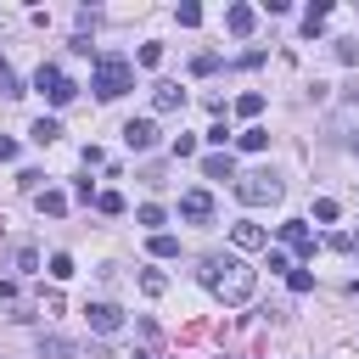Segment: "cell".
Masks as SVG:
<instances>
[{"label": "cell", "mask_w": 359, "mask_h": 359, "mask_svg": "<svg viewBox=\"0 0 359 359\" xmlns=\"http://www.w3.org/2000/svg\"><path fill=\"white\" fill-rule=\"evenodd\" d=\"M202 286L213 292V297H224V303H247L252 297V286H258V269H247L241 258H202Z\"/></svg>", "instance_id": "obj_1"}, {"label": "cell", "mask_w": 359, "mask_h": 359, "mask_svg": "<svg viewBox=\"0 0 359 359\" xmlns=\"http://www.w3.org/2000/svg\"><path fill=\"white\" fill-rule=\"evenodd\" d=\"M90 90H95L101 101H118L123 90H135V67H129V56H118V50L95 56V79H90Z\"/></svg>", "instance_id": "obj_2"}, {"label": "cell", "mask_w": 359, "mask_h": 359, "mask_svg": "<svg viewBox=\"0 0 359 359\" xmlns=\"http://www.w3.org/2000/svg\"><path fill=\"white\" fill-rule=\"evenodd\" d=\"M236 196H241L247 208H269V202H280V180H275L269 168H258V174H241V180H236Z\"/></svg>", "instance_id": "obj_3"}, {"label": "cell", "mask_w": 359, "mask_h": 359, "mask_svg": "<svg viewBox=\"0 0 359 359\" xmlns=\"http://www.w3.org/2000/svg\"><path fill=\"white\" fill-rule=\"evenodd\" d=\"M34 90H39V95H45L50 107H67V101L79 95V84H73V79H67L62 67H50V62H45V67L34 73Z\"/></svg>", "instance_id": "obj_4"}, {"label": "cell", "mask_w": 359, "mask_h": 359, "mask_svg": "<svg viewBox=\"0 0 359 359\" xmlns=\"http://www.w3.org/2000/svg\"><path fill=\"white\" fill-rule=\"evenodd\" d=\"M84 320H90V331H101V337H118V331H123V309H118V303H84Z\"/></svg>", "instance_id": "obj_5"}, {"label": "cell", "mask_w": 359, "mask_h": 359, "mask_svg": "<svg viewBox=\"0 0 359 359\" xmlns=\"http://www.w3.org/2000/svg\"><path fill=\"white\" fill-rule=\"evenodd\" d=\"M123 146H129V151H151V146H157V123H151V118H129V123H123Z\"/></svg>", "instance_id": "obj_6"}, {"label": "cell", "mask_w": 359, "mask_h": 359, "mask_svg": "<svg viewBox=\"0 0 359 359\" xmlns=\"http://www.w3.org/2000/svg\"><path fill=\"white\" fill-rule=\"evenodd\" d=\"M180 219L208 224V219H213V196H208V191H185V196H180Z\"/></svg>", "instance_id": "obj_7"}, {"label": "cell", "mask_w": 359, "mask_h": 359, "mask_svg": "<svg viewBox=\"0 0 359 359\" xmlns=\"http://www.w3.org/2000/svg\"><path fill=\"white\" fill-rule=\"evenodd\" d=\"M280 241H286L292 252L314 258V236H309V224H303V219H286V224H280Z\"/></svg>", "instance_id": "obj_8"}, {"label": "cell", "mask_w": 359, "mask_h": 359, "mask_svg": "<svg viewBox=\"0 0 359 359\" xmlns=\"http://www.w3.org/2000/svg\"><path fill=\"white\" fill-rule=\"evenodd\" d=\"M230 236H236V247H241V252H258V247H269V230H264V224H252V219H241Z\"/></svg>", "instance_id": "obj_9"}, {"label": "cell", "mask_w": 359, "mask_h": 359, "mask_svg": "<svg viewBox=\"0 0 359 359\" xmlns=\"http://www.w3.org/2000/svg\"><path fill=\"white\" fill-rule=\"evenodd\" d=\"M224 28H230L236 39H247V34L258 28V11H252V6H230V11H224Z\"/></svg>", "instance_id": "obj_10"}, {"label": "cell", "mask_w": 359, "mask_h": 359, "mask_svg": "<svg viewBox=\"0 0 359 359\" xmlns=\"http://www.w3.org/2000/svg\"><path fill=\"white\" fill-rule=\"evenodd\" d=\"M39 359H84V348L67 337H39Z\"/></svg>", "instance_id": "obj_11"}, {"label": "cell", "mask_w": 359, "mask_h": 359, "mask_svg": "<svg viewBox=\"0 0 359 359\" xmlns=\"http://www.w3.org/2000/svg\"><path fill=\"white\" fill-rule=\"evenodd\" d=\"M151 107H157V112H180V107H185V90H180V84H151Z\"/></svg>", "instance_id": "obj_12"}, {"label": "cell", "mask_w": 359, "mask_h": 359, "mask_svg": "<svg viewBox=\"0 0 359 359\" xmlns=\"http://www.w3.org/2000/svg\"><path fill=\"white\" fill-rule=\"evenodd\" d=\"M202 174H208V180H236V163H230V151H213V157H202Z\"/></svg>", "instance_id": "obj_13"}, {"label": "cell", "mask_w": 359, "mask_h": 359, "mask_svg": "<svg viewBox=\"0 0 359 359\" xmlns=\"http://www.w3.org/2000/svg\"><path fill=\"white\" fill-rule=\"evenodd\" d=\"M28 140H34V146H50V140H62V123H56V118H34Z\"/></svg>", "instance_id": "obj_14"}, {"label": "cell", "mask_w": 359, "mask_h": 359, "mask_svg": "<svg viewBox=\"0 0 359 359\" xmlns=\"http://www.w3.org/2000/svg\"><path fill=\"white\" fill-rule=\"evenodd\" d=\"M34 202H39V213H45V219H62V213H67V196H62V191H39Z\"/></svg>", "instance_id": "obj_15"}, {"label": "cell", "mask_w": 359, "mask_h": 359, "mask_svg": "<svg viewBox=\"0 0 359 359\" xmlns=\"http://www.w3.org/2000/svg\"><path fill=\"white\" fill-rule=\"evenodd\" d=\"M140 292H146V297H163V292H168V275H163V269H140Z\"/></svg>", "instance_id": "obj_16"}, {"label": "cell", "mask_w": 359, "mask_h": 359, "mask_svg": "<svg viewBox=\"0 0 359 359\" xmlns=\"http://www.w3.org/2000/svg\"><path fill=\"white\" fill-rule=\"evenodd\" d=\"M236 112H241V118H258V112H264V95H258V90L236 95Z\"/></svg>", "instance_id": "obj_17"}, {"label": "cell", "mask_w": 359, "mask_h": 359, "mask_svg": "<svg viewBox=\"0 0 359 359\" xmlns=\"http://www.w3.org/2000/svg\"><path fill=\"white\" fill-rule=\"evenodd\" d=\"M264 146H269V129H258V123L241 129V151H264Z\"/></svg>", "instance_id": "obj_18"}, {"label": "cell", "mask_w": 359, "mask_h": 359, "mask_svg": "<svg viewBox=\"0 0 359 359\" xmlns=\"http://www.w3.org/2000/svg\"><path fill=\"white\" fill-rule=\"evenodd\" d=\"M325 17H331V6H325V0H320V6H309V17H303V34H320V22H325Z\"/></svg>", "instance_id": "obj_19"}, {"label": "cell", "mask_w": 359, "mask_h": 359, "mask_svg": "<svg viewBox=\"0 0 359 359\" xmlns=\"http://www.w3.org/2000/svg\"><path fill=\"white\" fill-rule=\"evenodd\" d=\"M151 252H157V258H174V252H180V241H174L168 230H157V236H151Z\"/></svg>", "instance_id": "obj_20"}, {"label": "cell", "mask_w": 359, "mask_h": 359, "mask_svg": "<svg viewBox=\"0 0 359 359\" xmlns=\"http://www.w3.org/2000/svg\"><path fill=\"white\" fill-rule=\"evenodd\" d=\"M0 95H22V84H17V73H11L6 56H0Z\"/></svg>", "instance_id": "obj_21"}, {"label": "cell", "mask_w": 359, "mask_h": 359, "mask_svg": "<svg viewBox=\"0 0 359 359\" xmlns=\"http://www.w3.org/2000/svg\"><path fill=\"white\" fill-rule=\"evenodd\" d=\"M135 219H140V224H146V230H151V236H157V224H163V208H157V202H146V208H140V213H135Z\"/></svg>", "instance_id": "obj_22"}, {"label": "cell", "mask_w": 359, "mask_h": 359, "mask_svg": "<svg viewBox=\"0 0 359 359\" xmlns=\"http://www.w3.org/2000/svg\"><path fill=\"white\" fill-rule=\"evenodd\" d=\"M174 17H180V28H196V22H202V6H191V0H185Z\"/></svg>", "instance_id": "obj_23"}, {"label": "cell", "mask_w": 359, "mask_h": 359, "mask_svg": "<svg viewBox=\"0 0 359 359\" xmlns=\"http://www.w3.org/2000/svg\"><path fill=\"white\" fill-rule=\"evenodd\" d=\"M213 67H219L213 50H196V56H191V73H213Z\"/></svg>", "instance_id": "obj_24"}, {"label": "cell", "mask_w": 359, "mask_h": 359, "mask_svg": "<svg viewBox=\"0 0 359 359\" xmlns=\"http://www.w3.org/2000/svg\"><path fill=\"white\" fill-rule=\"evenodd\" d=\"M95 208H101V213H123V196H118V191H101Z\"/></svg>", "instance_id": "obj_25"}, {"label": "cell", "mask_w": 359, "mask_h": 359, "mask_svg": "<svg viewBox=\"0 0 359 359\" xmlns=\"http://www.w3.org/2000/svg\"><path fill=\"white\" fill-rule=\"evenodd\" d=\"M50 275L67 280V275H73V258H67V252H50Z\"/></svg>", "instance_id": "obj_26"}, {"label": "cell", "mask_w": 359, "mask_h": 359, "mask_svg": "<svg viewBox=\"0 0 359 359\" xmlns=\"http://www.w3.org/2000/svg\"><path fill=\"white\" fill-rule=\"evenodd\" d=\"M286 286H292V292H314V275H309V269H292Z\"/></svg>", "instance_id": "obj_27"}, {"label": "cell", "mask_w": 359, "mask_h": 359, "mask_svg": "<svg viewBox=\"0 0 359 359\" xmlns=\"http://www.w3.org/2000/svg\"><path fill=\"white\" fill-rule=\"evenodd\" d=\"M314 219H320V224H331V219H337V202H331V196H320V202H314Z\"/></svg>", "instance_id": "obj_28"}, {"label": "cell", "mask_w": 359, "mask_h": 359, "mask_svg": "<svg viewBox=\"0 0 359 359\" xmlns=\"http://www.w3.org/2000/svg\"><path fill=\"white\" fill-rule=\"evenodd\" d=\"M17 269H22V275H34V269H39V252H34V247H22V252H17Z\"/></svg>", "instance_id": "obj_29"}, {"label": "cell", "mask_w": 359, "mask_h": 359, "mask_svg": "<svg viewBox=\"0 0 359 359\" xmlns=\"http://www.w3.org/2000/svg\"><path fill=\"white\" fill-rule=\"evenodd\" d=\"M163 62V45H140V67H157Z\"/></svg>", "instance_id": "obj_30"}, {"label": "cell", "mask_w": 359, "mask_h": 359, "mask_svg": "<svg viewBox=\"0 0 359 359\" xmlns=\"http://www.w3.org/2000/svg\"><path fill=\"white\" fill-rule=\"evenodd\" d=\"M269 275H292V258L286 252H269Z\"/></svg>", "instance_id": "obj_31"}, {"label": "cell", "mask_w": 359, "mask_h": 359, "mask_svg": "<svg viewBox=\"0 0 359 359\" xmlns=\"http://www.w3.org/2000/svg\"><path fill=\"white\" fill-rule=\"evenodd\" d=\"M11 157H17V140H6V135H0V163H11Z\"/></svg>", "instance_id": "obj_32"}, {"label": "cell", "mask_w": 359, "mask_h": 359, "mask_svg": "<svg viewBox=\"0 0 359 359\" xmlns=\"http://www.w3.org/2000/svg\"><path fill=\"white\" fill-rule=\"evenodd\" d=\"M135 359H157V353H146V348H135Z\"/></svg>", "instance_id": "obj_33"}, {"label": "cell", "mask_w": 359, "mask_h": 359, "mask_svg": "<svg viewBox=\"0 0 359 359\" xmlns=\"http://www.w3.org/2000/svg\"><path fill=\"white\" fill-rule=\"evenodd\" d=\"M348 107H353V112H359V90H353V95H348Z\"/></svg>", "instance_id": "obj_34"}, {"label": "cell", "mask_w": 359, "mask_h": 359, "mask_svg": "<svg viewBox=\"0 0 359 359\" xmlns=\"http://www.w3.org/2000/svg\"><path fill=\"white\" fill-rule=\"evenodd\" d=\"M348 252H359V236H353V241H348Z\"/></svg>", "instance_id": "obj_35"}]
</instances>
